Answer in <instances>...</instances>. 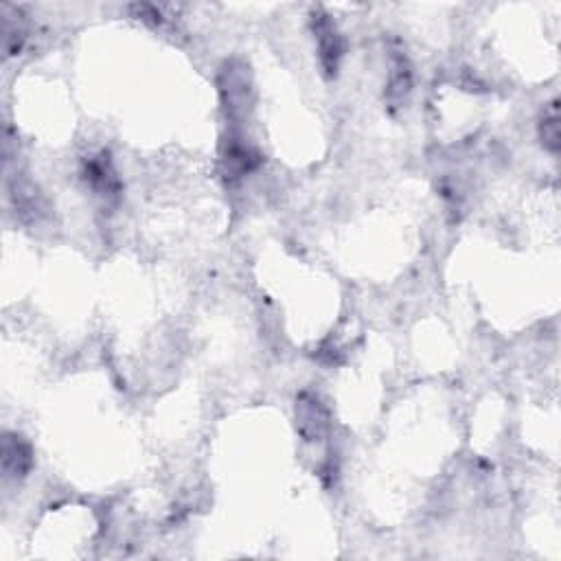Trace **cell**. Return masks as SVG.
Returning <instances> with one entry per match:
<instances>
[{"mask_svg":"<svg viewBox=\"0 0 561 561\" xmlns=\"http://www.w3.org/2000/svg\"><path fill=\"white\" fill-rule=\"evenodd\" d=\"M296 428L307 441H320L329 430V412L323 402L312 393L296 399Z\"/></svg>","mask_w":561,"mask_h":561,"instance_id":"277c9868","label":"cell"},{"mask_svg":"<svg viewBox=\"0 0 561 561\" xmlns=\"http://www.w3.org/2000/svg\"><path fill=\"white\" fill-rule=\"evenodd\" d=\"M540 139L544 150L551 154L559 152V117H557V101L551 103L548 112H544V117L540 121Z\"/></svg>","mask_w":561,"mask_h":561,"instance_id":"ba28073f","label":"cell"},{"mask_svg":"<svg viewBox=\"0 0 561 561\" xmlns=\"http://www.w3.org/2000/svg\"><path fill=\"white\" fill-rule=\"evenodd\" d=\"M33 467L31 445L18 434H5L3 439V472L5 478L22 480Z\"/></svg>","mask_w":561,"mask_h":561,"instance_id":"52a82bcc","label":"cell"},{"mask_svg":"<svg viewBox=\"0 0 561 561\" xmlns=\"http://www.w3.org/2000/svg\"><path fill=\"white\" fill-rule=\"evenodd\" d=\"M261 154L239 136H228L222 150V176L228 182L244 178L261 165Z\"/></svg>","mask_w":561,"mask_h":561,"instance_id":"3957f363","label":"cell"},{"mask_svg":"<svg viewBox=\"0 0 561 561\" xmlns=\"http://www.w3.org/2000/svg\"><path fill=\"white\" fill-rule=\"evenodd\" d=\"M220 93L228 119H244L246 110L250 108V82L244 64H239V68L228 64L224 68L220 77Z\"/></svg>","mask_w":561,"mask_h":561,"instance_id":"7a4b0ae2","label":"cell"},{"mask_svg":"<svg viewBox=\"0 0 561 561\" xmlns=\"http://www.w3.org/2000/svg\"><path fill=\"white\" fill-rule=\"evenodd\" d=\"M84 178L95 193L103 198H117L121 191V182L117 178V171H114L112 163L106 154L88 158L84 163Z\"/></svg>","mask_w":561,"mask_h":561,"instance_id":"8992f818","label":"cell"},{"mask_svg":"<svg viewBox=\"0 0 561 561\" xmlns=\"http://www.w3.org/2000/svg\"><path fill=\"white\" fill-rule=\"evenodd\" d=\"M312 31L316 38L318 57L323 64L325 73L331 77L336 75L342 55H345V40H342L336 22L323 9H316L312 14Z\"/></svg>","mask_w":561,"mask_h":561,"instance_id":"6da1fadb","label":"cell"},{"mask_svg":"<svg viewBox=\"0 0 561 561\" xmlns=\"http://www.w3.org/2000/svg\"><path fill=\"white\" fill-rule=\"evenodd\" d=\"M412 93V68L402 51L391 53V73L386 82V103L391 112L402 110Z\"/></svg>","mask_w":561,"mask_h":561,"instance_id":"5b68a950","label":"cell"}]
</instances>
